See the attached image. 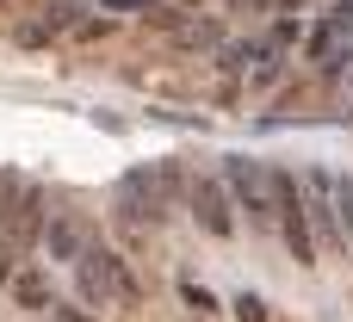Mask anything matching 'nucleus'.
<instances>
[{
  "label": "nucleus",
  "instance_id": "4",
  "mask_svg": "<svg viewBox=\"0 0 353 322\" xmlns=\"http://www.w3.org/2000/svg\"><path fill=\"white\" fill-rule=\"evenodd\" d=\"M223 186H230L236 211H248L254 230H273V168H267V161L230 155V161H223Z\"/></svg>",
  "mask_w": 353,
  "mask_h": 322
},
{
  "label": "nucleus",
  "instance_id": "8",
  "mask_svg": "<svg viewBox=\"0 0 353 322\" xmlns=\"http://www.w3.org/2000/svg\"><path fill=\"white\" fill-rule=\"evenodd\" d=\"M310 56H316L323 74H341V68L353 62V43L335 31V25H316V31H310Z\"/></svg>",
  "mask_w": 353,
  "mask_h": 322
},
{
  "label": "nucleus",
  "instance_id": "2",
  "mask_svg": "<svg viewBox=\"0 0 353 322\" xmlns=\"http://www.w3.org/2000/svg\"><path fill=\"white\" fill-rule=\"evenodd\" d=\"M37 236H43V192L31 180H6V192H0V279H12L25 267Z\"/></svg>",
  "mask_w": 353,
  "mask_h": 322
},
{
  "label": "nucleus",
  "instance_id": "1",
  "mask_svg": "<svg viewBox=\"0 0 353 322\" xmlns=\"http://www.w3.org/2000/svg\"><path fill=\"white\" fill-rule=\"evenodd\" d=\"M186 186H192V180H186L174 161H149V168H130V174L118 180L112 211H118V223H130V230H155L161 217L180 211Z\"/></svg>",
  "mask_w": 353,
  "mask_h": 322
},
{
  "label": "nucleus",
  "instance_id": "6",
  "mask_svg": "<svg viewBox=\"0 0 353 322\" xmlns=\"http://www.w3.org/2000/svg\"><path fill=\"white\" fill-rule=\"evenodd\" d=\"M186 211H192V223H199L205 236H217V242L236 236V199H230L223 180H192V186H186Z\"/></svg>",
  "mask_w": 353,
  "mask_h": 322
},
{
  "label": "nucleus",
  "instance_id": "5",
  "mask_svg": "<svg viewBox=\"0 0 353 322\" xmlns=\"http://www.w3.org/2000/svg\"><path fill=\"white\" fill-rule=\"evenodd\" d=\"M298 192H304V217H310L316 248H347V230H341V211H335V180L323 168H304Z\"/></svg>",
  "mask_w": 353,
  "mask_h": 322
},
{
  "label": "nucleus",
  "instance_id": "3",
  "mask_svg": "<svg viewBox=\"0 0 353 322\" xmlns=\"http://www.w3.org/2000/svg\"><path fill=\"white\" fill-rule=\"evenodd\" d=\"M74 279H81V298L99 304V310H137L143 304V285H137L130 261L112 254V248H99V242L74 261Z\"/></svg>",
  "mask_w": 353,
  "mask_h": 322
},
{
  "label": "nucleus",
  "instance_id": "7",
  "mask_svg": "<svg viewBox=\"0 0 353 322\" xmlns=\"http://www.w3.org/2000/svg\"><path fill=\"white\" fill-rule=\"evenodd\" d=\"M43 248H50V261H62V267H74L99 236H93V223L81 217V211H43V236H37Z\"/></svg>",
  "mask_w": 353,
  "mask_h": 322
},
{
  "label": "nucleus",
  "instance_id": "9",
  "mask_svg": "<svg viewBox=\"0 0 353 322\" xmlns=\"http://www.w3.org/2000/svg\"><path fill=\"white\" fill-rule=\"evenodd\" d=\"M12 298H19L25 310H43V304H50V279H43V273H12Z\"/></svg>",
  "mask_w": 353,
  "mask_h": 322
},
{
  "label": "nucleus",
  "instance_id": "10",
  "mask_svg": "<svg viewBox=\"0 0 353 322\" xmlns=\"http://www.w3.org/2000/svg\"><path fill=\"white\" fill-rule=\"evenodd\" d=\"M180 298H186V304H192L199 316H211V310H217V298H211V292H205L199 279H180Z\"/></svg>",
  "mask_w": 353,
  "mask_h": 322
},
{
  "label": "nucleus",
  "instance_id": "11",
  "mask_svg": "<svg viewBox=\"0 0 353 322\" xmlns=\"http://www.w3.org/2000/svg\"><path fill=\"white\" fill-rule=\"evenodd\" d=\"M335 211H341V230L353 242V180H335Z\"/></svg>",
  "mask_w": 353,
  "mask_h": 322
},
{
  "label": "nucleus",
  "instance_id": "12",
  "mask_svg": "<svg viewBox=\"0 0 353 322\" xmlns=\"http://www.w3.org/2000/svg\"><path fill=\"white\" fill-rule=\"evenodd\" d=\"M230 310H236V322H267V304H261L254 292H242V298H236Z\"/></svg>",
  "mask_w": 353,
  "mask_h": 322
},
{
  "label": "nucleus",
  "instance_id": "13",
  "mask_svg": "<svg viewBox=\"0 0 353 322\" xmlns=\"http://www.w3.org/2000/svg\"><path fill=\"white\" fill-rule=\"evenodd\" d=\"M329 25H335V31L353 43V0H335V19H329Z\"/></svg>",
  "mask_w": 353,
  "mask_h": 322
}]
</instances>
